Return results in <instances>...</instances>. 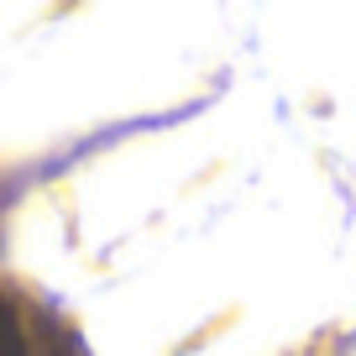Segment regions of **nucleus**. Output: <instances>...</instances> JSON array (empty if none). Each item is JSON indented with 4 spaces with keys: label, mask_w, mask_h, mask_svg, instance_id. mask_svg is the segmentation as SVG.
Masks as SVG:
<instances>
[{
    "label": "nucleus",
    "mask_w": 356,
    "mask_h": 356,
    "mask_svg": "<svg viewBox=\"0 0 356 356\" xmlns=\"http://www.w3.org/2000/svg\"><path fill=\"white\" fill-rule=\"evenodd\" d=\"M0 356H26V335H22V320L6 299H0Z\"/></svg>",
    "instance_id": "nucleus-1"
}]
</instances>
